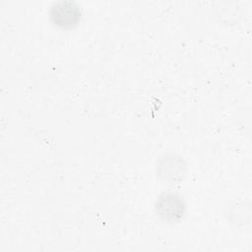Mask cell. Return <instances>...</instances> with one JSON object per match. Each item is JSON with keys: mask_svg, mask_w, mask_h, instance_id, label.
<instances>
[{"mask_svg": "<svg viewBox=\"0 0 252 252\" xmlns=\"http://www.w3.org/2000/svg\"><path fill=\"white\" fill-rule=\"evenodd\" d=\"M81 17L79 6L70 0H60L50 8V18L52 22L61 28H70L75 26Z\"/></svg>", "mask_w": 252, "mask_h": 252, "instance_id": "2", "label": "cell"}, {"mask_svg": "<svg viewBox=\"0 0 252 252\" xmlns=\"http://www.w3.org/2000/svg\"><path fill=\"white\" fill-rule=\"evenodd\" d=\"M156 211L158 217L166 222L179 220L185 213V202L175 193H163L156 202Z\"/></svg>", "mask_w": 252, "mask_h": 252, "instance_id": "1", "label": "cell"}]
</instances>
